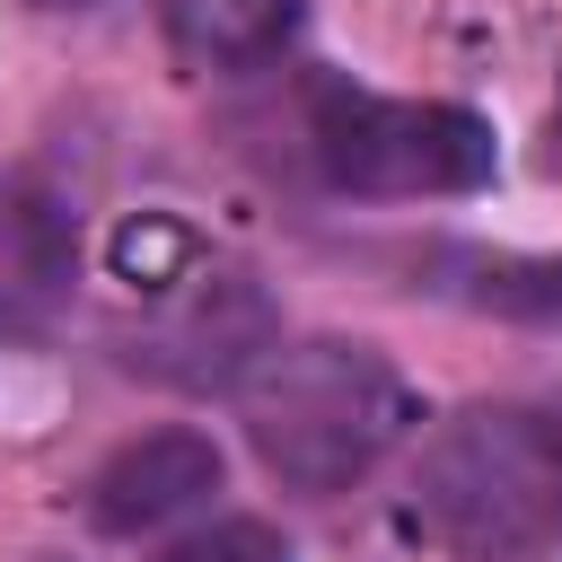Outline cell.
<instances>
[{"instance_id":"1","label":"cell","mask_w":562,"mask_h":562,"mask_svg":"<svg viewBox=\"0 0 562 562\" xmlns=\"http://www.w3.org/2000/svg\"><path fill=\"white\" fill-rule=\"evenodd\" d=\"M404 527L448 562H544L562 544V422L536 404H457L413 457Z\"/></svg>"},{"instance_id":"2","label":"cell","mask_w":562,"mask_h":562,"mask_svg":"<svg viewBox=\"0 0 562 562\" xmlns=\"http://www.w3.org/2000/svg\"><path fill=\"white\" fill-rule=\"evenodd\" d=\"M237 422L272 483L325 501V492H351L360 474H378V457L413 430V386L395 378L386 351L307 334V342H272L246 369Z\"/></svg>"},{"instance_id":"3","label":"cell","mask_w":562,"mask_h":562,"mask_svg":"<svg viewBox=\"0 0 562 562\" xmlns=\"http://www.w3.org/2000/svg\"><path fill=\"white\" fill-rule=\"evenodd\" d=\"M307 158L334 193L422 202L492 184V123L448 97H378L351 79H307Z\"/></svg>"},{"instance_id":"4","label":"cell","mask_w":562,"mask_h":562,"mask_svg":"<svg viewBox=\"0 0 562 562\" xmlns=\"http://www.w3.org/2000/svg\"><path fill=\"white\" fill-rule=\"evenodd\" d=\"M281 342V307L263 299L255 272L220 263V272H193L176 281L167 299H149V316L123 334V360L158 386H246V369Z\"/></svg>"},{"instance_id":"5","label":"cell","mask_w":562,"mask_h":562,"mask_svg":"<svg viewBox=\"0 0 562 562\" xmlns=\"http://www.w3.org/2000/svg\"><path fill=\"white\" fill-rule=\"evenodd\" d=\"M79 281V228L70 202L35 176H0V342H26L61 316Z\"/></svg>"},{"instance_id":"6","label":"cell","mask_w":562,"mask_h":562,"mask_svg":"<svg viewBox=\"0 0 562 562\" xmlns=\"http://www.w3.org/2000/svg\"><path fill=\"white\" fill-rule=\"evenodd\" d=\"M220 492V448L202 430H140L88 474V518L105 536H149Z\"/></svg>"},{"instance_id":"7","label":"cell","mask_w":562,"mask_h":562,"mask_svg":"<svg viewBox=\"0 0 562 562\" xmlns=\"http://www.w3.org/2000/svg\"><path fill=\"white\" fill-rule=\"evenodd\" d=\"M158 26L193 70H255L299 35V0H158Z\"/></svg>"},{"instance_id":"8","label":"cell","mask_w":562,"mask_h":562,"mask_svg":"<svg viewBox=\"0 0 562 562\" xmlns=\"http://www.w3.org/2000/svg\"><path fill=\"white\" fill-rule=\"evenodd\" d=\"M158 562H290V544H281V527H263V518H211V527L176 536Z\"/></svg>"},{"instance_id":"9","label":"cell","mask_w":562,"mask_h":562,"mask_svg":"<svg viewBox=\"0 0 562 562\" xmlns=\"http://www.w3.org/2000/svg\"><path fill=\"white\" fill-rule=\"evenodd\" d=\"M474 299L492 307H562V263H474Z\"/></svg>"},{"instance_id":"10","label":"cell","mask_w":562,"mask_h":562,"mask_svg":"<svg viewBox=\"0 0 562 562\" xmlns=\"http://www.w3.org/2000/svg\"><path fill=\"white\" fill-rule=\"evenodd\" d=\"M544 158H553V176H562V79H553V114H544Z\"/></svg>"},{"instance_id":"11","label":"cell","mask_w":562,"mask_h":562,"mask_svg":"<svg viewBox=\"0 0 562 562\" xmlns=\"http://www.w3.org/2000/svg\"><path fill=\"white\" fill-rule=\"evenodd\" d=\"M26 9H105V0H26Z\"/></svg>"}]
</instances>
